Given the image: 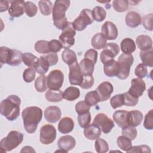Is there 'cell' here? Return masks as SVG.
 Instances as JSON below:
<instances>
[{
	"instance_id": "6da1fadb",
	"label": "cell",
	"mask_w": 153,
	"mask_h": 153,
	"mask_svg": "<svg viewBox=\"0 0 153 153\" xmlns=\"http://www.w3.org/2000/svg\"><path fill=\"white\" fill-rule=\"evenodd\" d=\"M22 117L25 130L29 133H33L42 119V111L38 106H29L23 110Z\"/></svg>"
},
{
	"instance_id": "7a4b0ae2",
	"label": "cell",
	"mask_w": 153,
	"mask_h": 153,
	"mask_svg": "<svg viewBox=\"0 0 153 153\" xmlns=\"http://www.w3.org/2000/svg\"><path fill=\"white\" fill-rule=\"evenodd\" d=\"M20 98L16 95H10L0 103V113L9 121L16 120L20 115Z\"/></svg>"
},
{
	"instance_id": "3957f363",
	"label": "cell",
	"mask_w": 153,
	"mask_h": 153,
	"mask_svg": "<svg viewBox=\"0 0 153 153\" xmlns=\"http://www.w3.org/2000/svg\"><path fill=\"white\" fill-rule=\"evenodd\" d=\"M69 0H57L53 8L52 18L54 25L59 29L63 30L69 25L66 17V11L70 6Z\"/></svg>"
},
{
	"instance_id": "277c9868",
	"label": "cell",
	"mask_w": 153,
	"mask_h": 153,
	"mask_svg": "<svg viewBox=\"0 0 153 153\" xmlns=\"http://www.w3.org/2000/svg\"><path fill=\"white\" fill-rule=\"evenodd\" d=\"M23 53L16 49H10L7 47L0 48V59L1 65L7 64L10 66H17L22 62Z\"/></svg>"
},
{
	"instance_id": "5b68a950",
	"label": "cell",
	"mask_w": 153,
	"mask_h": 153,
	"mask_svg": "<svg viewBox=\"0 0 153 153\" xmlns=\"http://www.w3.org/2000/svg\"><path fill=\"white\" fill-rule=\"evenodd\" d=\"M23 134L17 131H11L8 135L1 139L0 150L2 152L11 151L20 145L23 140Z\"/></svg>"
},
{
	"instance_id": "8992f818",
	"label": "cell",
	"mask_w": 153,
	"mask_h": 153,
	"mask_svg": "<svg viewBox=\"0 0 153 153\" xmlns=\"http://www.w3.org/2000/svg\"><path fill=\"white\" fill-rule=\"evenodd\" d=\"M94 21L92 12L90 9H83L79 16L72 22V25L75 30L82 31L84 30L88 25L93 23Z\"/></svg>"
},
{
	"instance_id": "52a82bcc",
	"label": "cell",
	"mask_w": 153,
	"mask_h": 153,
	"mask_svg": "<svg viewBox=\"0 0 153 153\" xmlns=\"http://www.w3.org/2000/svg\"><path fill=\"white\" fill-rule=\"evenodd\" d=\"M134 61V57L131 54H126L123 53L118 59V63L120 65V70L117 76L120 79H126L130 74V67Z\"/></svg>"
},
{
	"instance_id": "ba28073f",
	"label": "cell",
	"mask_w": 153,
	"mask_h": 153,
	"mask_svg": "<svg viewBox=\"0 0 153 153\" xmlns=\"http://www.w3.org/2000/svg\"><path fill=\"white\" fill-rule=\"evenodd\" d=\"M76 35V30L73 27L72 23L69 22L68 26L62 30L59 36V41L65 49H68L75 44L74 36Z\"/></svg>"
},
{
	"instance_id": "9c48e42d",
	"label": "cell",
	"mask_w": 153,
	"mask_h": 153,
	"mask_svg": "<svg viewBox=\"0 0 153 153\" xmlns=\"http://www.w3.org/2000/svg\"><path fill=\"white\" fill-rule=\"evenodd\" d=\"M64 75L62 71L54 69L51 71L47 77V87L50 90H58L63 85Z\"/></svg>"
},
{
	"instance_id": "30bf717a",
	"label": "cell",
	"mask_w": 153,
	"mask_h": 153,
	"mask_svg": "<svg viewBox=\"0 0 153 153\" xmlns=\"http://www.w3.org/2000/svg\"><path fill=\"white\" fill-rule=\"evenodd\" d=\"M92 124L99 127L100 130L105 134L109 133L115 126L113 121L103 113L97 114Z\"/></svg>"
},
{
	"instance_id": "8fae6325",
	"label": "cell",
	"mask_w": 153,
	"mask_h": 153,
	"mask_svg": "<svg viewBox=\"0 0 153 153\" xmlns=\"http://www.w3.org/2000/svg\"><path fill=\"white\" fill-rule=\"evenodd\" d=\"M56 138V130L51 124H45L40 129L39 140L44 145L53 143Z\"/></svg>"
},
{
	"instance_id": "7c38bea8",
	"label": "cell",
	"mask_w": 153,
	"mask_h": 153,
	"mask_svg": "<svg viewBox=\"0 0 153 153\" xmlns=\"http://www.w3.org/2000/svg\"><path fill=\"white\" fill-rule=\"evenodd\" d=\"M120 47L118 44L114 42L107 43L103 50L100 54V59L104 65L109 61L114 60V58L118 54Z\"/></svg>"
},
{
	"instance_id": "4fadbf2b",
	"label": "cell",
	"mask_w": 153,
	"mask_h": 153,
	"mask_svg": "<svg viewBox=\"0 0 153 153\" xmlns=\"http://www.w3.org/2000/svg\"><path fill=\"white\" fill-rule=\"evenodd\" d=\"M69 80L71 85H80L83 81V75L77 62L69 66Z\"/></svg>"
},
{
	"instance_id": "5bb4252c",
	"label": "cell",
	"mask_w": 153,
	"mask_h": 153,
	"mask_svg": "<svg viewBox=\"0 0 153 153\" xmlns=\"http://www.w3.org/2000/svg\"><path fill=\"white\" fill-rule=\"evenodd\" d=\"M146 89V84L140 78H133L131 81V87L127 91L129 94L136 98L140 97Z\"/></svg>"
},
{
	"instance_id": "9a60e30c",
	"label": "cell",
	"mask_w": 153,
	"mask_h": 153,
	"mask_svg": "<svg viewBox=\"0 0 153 153\" xmlns=\"http://www.w3.org/2000/svg\"><path fill=\"white\" fill-rule=\"evenodd\" d=\"M102 33L108 40L115 39L118 36V29L116 25L110 21L105 22L101 27Z\"/></svg>"
},
{
	"instance_id": "2e32d148",
	"label": "cell",
	"mask_w": 153,
	"mask_h": 153,
	"mask_svg": "<svg viewBox=\"0 0 153 153\" xmlns=\"http://www.w3.org/2000/svg\"><path fill=\"white\" fill-rule=\"evenodd\" d=\"M113 90V85L109 82L105 81L100 83L96 89L100 97V102H105L108 100L110 98Z\"/></svg>"
},
{
	"instance_id": "e0dca14e",
	"label": "cell",
	"mask_w": 153,
	"mask_h": 153,
	"mask_svg": "<svg viewBox=\"0 0 153 153\" xmlns=\"http://www.w3.org/2000/svg\"><path fill=\"white\" fill-rule=\"evenodd\" d=\"M62 112L59 107L56 106H50L44 111V117L47 121L51 123L57 122L61 118Z\"/></svg>"
},
{
	"instance_id": "ac0fdd59",
	"label": "cell",
	"mask_w": 153,
	"mask_h": 153,
	"mask_svg": "<svg viewBox=\"0 0 153 153\" xmlns=\"http://www.w3.org/2000/svg\"><path fill=\"white\" fill-rule=\"evenodd\" d=\"M76 145V141L74 137L70 135H65L60 137L57 142L59 148L63 152H68L72 149Z\"/></svg>"
},
{
	"instance_id": "d6986e66",
	"label": "cell",
	"mask_w": 153,
	"mask_h": 153,
	"mask_svg": "<svg viewBox=\"0 0 153 153\" xmlns=\"http://www.w3.org/2000/svg\"><path fill=\"white\" fill-rule=\"evenodd\" d=\"M10 5L8 9V13L11 17H19L24 13V5L25 2L23 1H10Z\"/></svg>"
},
{
	"instance_id": "ffe728a7",
	"label": "cell",
	"mask_w": 153,
	"mask_h": 153,
	"mask_svg": "<svg viewBox=\"0 0 153 153\" xmlns=\"http://www.w3.org/2000/svg\"><path fill=\"white\" fill-rule=\"evenodd\" d=\"M120 70V65L117 61L112 60L104 64L103 71L105 74L109 77L117 76Z\"/></svg>"
},
{
	"instance_id": "44dd1931",
	"label": "cell",
	"mask_w": 153,
	"mask_h": 153,
	"mask_svg": "<svg viewBox=\"0 0 153 153\" xmlns=\"http://www.w3.org/2000/svg\"><path fill=\"white\" fill-rule=\"evenodd\" d=\"M74 127V122L71 117H65L62 118L58 124V130L62 134L71 132Z\"/></svg>"
},
{
	"instance_id": "7402d4cb",
	"label": "cell",
	"mask_w": 153,
	"mask_h": 153,
	"mask_svg": "<svg viewBox=\"0 0 153 153\" xmlns=\"http://www.w3.org/2000/svg\"><path fill=\"white\" fill-rule=\"evenodd\" d=\"M113 120L121 128H123L128 126V111L126 110H118L114 112Z\"/></svg>"
},
{
	"instance_id": "603a6c76",
	"label": "cell",
	"mask_w": 153,
	"mask_h": 153,
	"mask_svg": "<svg viewBox=\"0 0 153 153\" xmlns=\"http://www.w3.org/2000/svg\"><path fill=\"white\" fill-rule=\"evenodd\" d=\"M84 136L89 140H96L101 135V130L96 125L93 124H89L84 128Z\"/></svg>"
},
{
	"instance_id": "cb8c5ba5",
	"label": "cell",
	"mask_w": 153,
	"mask_h": 153,
	"mask_svg": "<svg viewBox=\"0 0 153 153\" xmlns=\"http://www.w3.org/2000/svg\"><path fill=\"white\" fill-rule=\"evenodd\" d=\"M136 42L137 47L142 51L148 50L152 48V41L148 35H139L136 39Z\"/></svg>"
},
{
	"instance_id": "d4e9b609",
	"label": "cell",
	"mask_w": 153,
	"mask_h": 153,
	"mask_svg": "<svg viewBox=\"0 0 153 153\" xmlns=\"http://www.w3.org/2000/svg\"><path fill=\"white\" fill-rule=\"evenodd\" d=\"M126 25L130 27H136L141 24L142 18L140 15L135 11L128 12L125 18Z\"/></svg>"
},
{
	"instance_id": "484cf974",
	"label": "cell",
	"mask_w": 153,
	"mask_h": 153,
	"mask_svg": "<svg viewBox=\"0 0 153 153\" xmlns=\"http://www.w3.org/2000/svg\"><path fill=\"white\" fill-rule=\"evenodd\" d=\"M95 63L90 59L84 58L79 62V67L84 76L93 75Z\"/></svg>"
},
{
	"instance_id": "4316f807",
	"label": "cell",
	"mask_w": 153,
	"mask_h": 153,
	"mask_svg": "<svg viewBox=\"0 0 153 153\" xmlns=\"http://www.w3.org/2000/svg\"><path fill=\"white\" fill-rule=\"evenodd\" d=\"M143 114L138 110L128 112V124L134 127L140 125L143 120Z\"/></svg>"
},
{
	"instance_id": "83f0119b",
	"label": "cell",
	"mask_w": 153,
	"mask_h": 153,
	"mask_svg": "<svg viewBox=\"0 0 153 153\" xmlns=\"http://www.w3.org/2000/svg\"><path fill=\"white\" fill-rule=\"evenodd\" d=\"M107 39L102 33H97L91 38V44L92 47L96 50L104 48L107 44Z\"/></svg>"
},
{
	"instance_id": "f1b7e54d",
	"label": "cell",
	"mask_w": 153,
	"mask_h": 153,
	"mask_svg": "<svg viewBox=\"0 0 153 153\" xmlns=\"http://www.w3.org/2000/svg\"><path fill=\"white\" fill-rule=\"evenodd\" d=\"M121 50L124 54H130L136 50V44L134 41L130 38H126L122 40L120 44Z\"/></svg>"
},
{
	"instance_id": "f546056e",
	"label": "cell",
	"mask_w": 153,
	"mask_h": 153,
	"mask_svg": "<svg viewBox=\"0 0 153 153\" xmlns=\"http://www.w3.org/2000/svg\"><path fill=\"white\" fill-rule=\"evenodd\" d=\"M80 95V91L78 88L71 86L68 87L63 92V99L68 101H74L77 99Z\"/></svg>"
},
{
	"instance_id": "4dcf8cb0",
	"label": "cell",
	"mask_w": 153,
	"mask_h": 153,
	"mask_svg": "<svg viewBox=\"0 0 153 153\" xmlns=\"http://www.w3.org/2000/svg\"><path fill=\"white\" fill-rule=\"evenodd\" d=\"M50 65L44 56H40L35 66V69L40 75H44L49 69Z\"/></svg>"
},
{
	"instance_id": "1f68e13d",
	"label": "cell",
	"mask_w": 153,
	"mask_h": 153,
	"mask_svg": "<svg viewBox=\"0 0 153 153\" xmlns=\"http://www.w3.org/2000/svg\"><path fill=\"white\" fill-rule=\"evenodd\" d=\"M140 57L142 63L145 66L152 68L153 66V50L152 48L145 51H140Z\"/></svg>"
},
{
	"instance_id": "d6a6232c",
	"label": "cell",
	"mask_w": 153,
	"mask_h": 153,
	"mask_svg": "<svg viewBox=\"0 0 153 153\" xmlns=\"http://www.w3.org/2000/svg\"><path fill=\"white\" fill-rule=\"evenodd\" d=\"M45 97L47 100L50 102H59L63 99V93L60 90H48L45 93Z\"/></svg>"
},
{
	"instance_id": "836d02e7",
	"label": "cell",
	"mask_w": 153,
	"mask_h": 153,
	"mask_svg": "<svg viewBox=\"0 0 153 153\" xmlns=\"http://www.w3.org/2000/svg\"><path fill=\"white\" fill-rule=\"evenodd\" d=\"M62 59L63 61L69 66L77 62V58L75 53L69 48L65 49L62 52Z\"/></svg>"
},
{
	"instance_id": "e575fe53",
	"label": "cell",
	"mask_w": 153,
	"mask_h": 153,
	"mask_svg": "<svg viewBox=\"0 0 153 153\" xmlns=\"http://www.w3.org/2000/svg\"><path fill=\"white\" fill-rule=\"evenodd\" d=\"M38 6L41 13L44 16H49L53 11V3L50 1H39Z\"/></svg>"
},
{
	"instance_id": "d590c367",
	"label": "cell",
	"mask_w": 153,
	"mask_h": 153,
	"mask_svg": "<svg viewBox=\"0 0 153 153\" xmlns=\"http://www.w3.org/2000/svg\"><path fill=\"white\" fill-rule=\"evenodd\" d=\"M38 60V58L30 53H25L23 54L22 61L28 67L35 68V66Z\"/></svg>"
},
{
	"instance_id": "8d00e7d4",
	"label": "cell",
	"mask_w": 153,
	"mask_h": 153,
	"mask_svg": "<svg viewBox=\"0 0 153 153\" xmlns=\"http://www.w3.org/2000/svg\"><path fill=\"white\" fill-rule=\"evenodd\" d=\"M90 106L96 105L100 102V97L96 90H93L87 93L84 100Z\"/></svg>"
},
{
	"instance_id": "74e56055",
	"label": "cell",
	"mask_w": 153,
	"mask_h": 153,
	"mask_svg": "<svg viewBox=\"0 0 153 153\" xmlns=\"http://www.w3.org/2000/svg\"><path fill=\"white\" fill-rule=\"evenodd\" d=\"M35 87L37 91L42 93L46 91L47 88V78L44 75L39 76L35 81Z\"/></svg>"
},
{
	"instance_id": "f35d334b",
	"label": "cell",
	"mask_w": 153,
	"mask_h": 153,
	"mask_svg": "<svg viewBox=\"0 0 153 153\" xmlns=\"http://www.w3.org/2000/svg\"><path fill=\"white\" fill-rule=\"evenodd\" d=\"M117 143L121 149L126 152L132 146L131 140L123 135L118 137Z\"/></svg>"
},
{
	"instance_id": "ab89813d",
	"label": "cell",
	"mask_w": 153,
	"mask_h": 153,
	"mask_svg": "<svg viewBox=\"0 0 153 153\" xmlns=\"http://www.w3.org/2000/svg\"><path fill=\"white\" fill-rule=\"evenodd\" d=\"M91 12L93 19L97 22H102L106 18V12L102 7H95Z\"/></svg>"
},
{
	"instance_id": "60d3db41",
	"label": "cell",
	"mask_w": 153,
	"mask_h": 153,
	"mask_svg": "<svg viewBox=\"0 0 153 153\" xmlns=\"http://www.w3.org/2000/svg\"><path fill=\"white\" fill-rule=\"evenodd\" d=\"M35 50L39 53L46 54L50 53L49 49V41L45 40L38 41L34 46Z\"/></svg>"
},
{
	"instance_id": "b9f144b4",
	"label": "cell",
	"mask_w": 153,
	"mask_h": 153,
	"mask_svg": "<svg viewBox=\"0 0 153 153\" xmlns=\"http://www.w3.org/2000/svg\"><path fill=\"white\" fill-rule=\"evenodd\" d=\"M95 150L98 153L106 152L109 149V146L107 142L102 138H97L96 139L94 143Z\"/></svg>"
},
{
	"instance_id": "7bdbcfd3",
	"label": "cell",
	"mask_w": 153,
	"mask_h": 153,
	"mask_svg": "<svg viewBox=\"0 0 153 153\" xmlns=\"http://www.w3.org/2000/svg\"><path fill=\"white\" fill-rule=\"evenodd\" d=\"M137 131L135 127L128 125L123 128L122 135L127 137L131 140H134L137 136Z\"/></svg>"
},
{
	"instance_id": "ee69618b",
	"label": "cell",
	"mask_w": 153,
	"mask_h": 153,
	"mask_svg": "<svg viewBox=\"0 0 153 153\" xmlns=\"http://www.w3.org/2000/svg\"><path fill=\"white\" fill-rule=\"evenodd\" d=\"M112 7L117 12L126 11L128 7V1L127 0H114L112 2Z\"/></svg>"
},
{
	"instance_id": "f6af8a7d",
	"label": "cell",
	"mask_w": 153,
	"mask_h": 153,
	"mask_svg": "<svg viewBox=\"0 0 153 153\" xmlns=\"http://www.w3.org/2000/svg\"><path fill=\"white\" fill-rule=\"evenodd\" d=\"M24 10L26 15L29 17H34L38 11V8L36 5L31 1L25 2Z\"/></svg>"
},
{
	"instance_id": "bcb514c9",
	"label": "cell",
	"mask_w": 153,
	"mask_h": 153,
	"mask_svg": "<svg viewBox=\"0 0 153 153\" xmlns=\"http://www.w3.org/2000/svg\"><path fill=\"white\" fill-rule=\"evenodd\" d=\"M91 114L90 112L84 114H79L77 117L78 122L81 128H85L88 126L91 122Z\"/></svg>"
},
{
	"instance_id": "7dc6e473",
	"label": "cell",
	"mask_w": 153,
	"mask_h": 153,
	"mask_svg": "<svg viewBox=\"0 0 153 153\" xmlns=\"http://www.w3.org/2000/svg\"><path fill=\"white\" fill-rule=\"evenodd\" d=\"M110 104L113 109H117V108L124 105V100L123 93L118 94L113 96L110 100Z\"/></svg>"
},
{
	"instance_id": "c3c4849f",
	"label": "cell",
	"mask_w": 153,
	"mask_h": 153,
	"mask_svg": "<svg viewBox=\"0 0 153 153\" xmlns=\"http://www.w3.org/2000/svg\"><path fill=\"white\" fill-rule=\"evenodd\" d=\"M36 71L34 68H29L25 70L23 73V78L26 82H32L35 78Z\"/></svg>"
},
{
	"instance_id": "681fc988",
	"label": "cell",
	"mask_w": 153,
	"mask_h": 153,
	"mask_svg": "<svg viewBox=\"0 0 153 153\" xmlns=\"http://www.w3.org/2000/svg\"><path fill=\"white\" fill-rule=\"evenodd\" d=\"M143 127L149 130L153 128V110L151 109L145 116L143 121Z\"/></svg>"
},
{
	"instance_id": "f907efd6",
	"label": "cell",
	"mask_w": 153,
	"mask_h": 153,
	"mask_svg": "<svg viewBox=\"0 0 153 153\" xmlns=\"http://www.w3.org/2000/svg\"><path fill=\"white\" fill-rule=\"evenodd\" d=\"M75 111L79 114H82L89 112L90 106L85 101H79L75 105Z\"/></svg>"
},
{
	"instance_id": "816d5d0a",
	"label": "cell",
	"mask_w": 153,
	"mask_h": 153,
	"mask_svg": "<svg viewBox=\"0 0 153 153\" xmlns=\"http://www.w3.org/2000/svg\"><path fill=\"white\" fill-rule=\"evenodd\" d=\"M124 94V105L127 106H134L138 103V99L133 97L128 92H126L123 93Z\"/></svg>"
},
{
	"instance_id": "f5cc1de1",
	"label": "cell",
	"mask_w": 153,
	"mask_h": 153,
	"mask_svg": "<svg viewBox=\"0 0 153 153\" xmlns=\"http://www.w3.org/2000/svg\"><path fill=\"white\" fill-rule=\"evenodd\" d=\"M148 71L146 66L143 63H139L137 65L134 70V74L139 78H143L147 75Z\"/></svg>"
},
{
	"instance_id": "db71d44e",
	"label": "cell",
	"mask_w": 153,
	"mask_h": 153,
	"mask_svg": "<svg viewBox=\"0 0 153 153\" xmlns=\"http://www.w3.org/2000/svg\"><path fill=\"white\" fill-rule=\"evenodd\" d=\"M94 79L93 75H83V81L79 85L83 89H88L94 84Z\"/></svg>"
},
{
	"instance_id": "11a10c76",
	"label": "cell",
	"mask_w": 153,
	"mask_h": 153,
	"mask_svg": "<svg viewBox=\"0 0 153 153\" xmlns=\"http://www.w3.org/2000/svg\"><path fill=\"white\" fill-rule=\"evenodd\" d=\"M152 13L148 14L145 15L142 19V25L143 27L148 30H152Z\"/></svg>"
},
{
	"instance_id": "9f6ffc18",
	"label": "cell",
	"mask_w": 153,
	"mask_h": 153,
	"mask_svg": "<svg viewBox=\"0 0 153 153\" xmlns=\"http://www.w3.org/2000/svg\"><path fill=\"white\" fill-rule=\"evenodd\" d=\"M63 48L62 44L59 40L52 39L49 41V49L50 53H57Z\"/></svg>"
},
{
	"instance_id": "6f0895ef",
	"label": "cell",
	"mask_w": 153,
	"mask_h": 153,
	"mask_svg": "<svg viewBox=\"0 0 153 153\" xmlns=\"http://www.w3.org/2000/svg\"><path fill=\"white\" fill-rule=\"evenodd\" d=\"M149 146L146 145H142L139 146H131L127 152H151Z\"/></svg>"
},
{
	"instance_id": "680465c9",
	"label": "cell",
	"mask_w": 153,
	"mask_h": 153,
	"mask_svg": "<svg viewBox=\"0 0 153 153\" xmlns=\"http://www.w3.org/2000/svg\"><path fill=\"white\" fill-rule=\"evenodd\" d=\"M98 53L94 49H89L84 54V58H87L92 60L95 64L97 62Z\"/></svg>"
},
{
	"instance_id": "91938a15",
	"label": "cell",
	"mask_w": 153,
	"mask_h": 153,
	"mask_svg": "<svg viewBox=\"0 0 153 153\" xmlns=\"http://www.w3.org/2000/svg\"><path fill=\"white\" fill-rule=\"evenodd\" d=\"M48 61L50 66H53L57 64L59 60L58 56L56 53H49L47 55L44 56Z\"/></svg>"
},
{
	"instance_id": "94428289",
	"label": "cell",
	"mask_w": 153,
	"mask_h": 153,
	"mask_svg": "<svg viewBox=\"0 0 153 153\" xmlns=\"http://www.w3.org/2000/svg\"><path fill=\"white\" fill-rule=\"evenodd\" d=\"M9 1H1V5H0V12H4L8 10L9 9V5H8Z\"/></svg>"
},
{
	"instance_id": "6125c7cd",
	"label": "cell",
	"mask_w": 153,
	"mask_h": 153,
	"mask_svg": "<svg viewBox=\"0 0 153 153\" xmlns=\"http://www.w3.org/2000/svg\"><path fill=\"white\" fill-rule=\"evenodd\" d=\"M35 152V151L33 149V148L30 146H26L22 148V149L20 151V152Z\"/></svg>"
}]
</instances>
